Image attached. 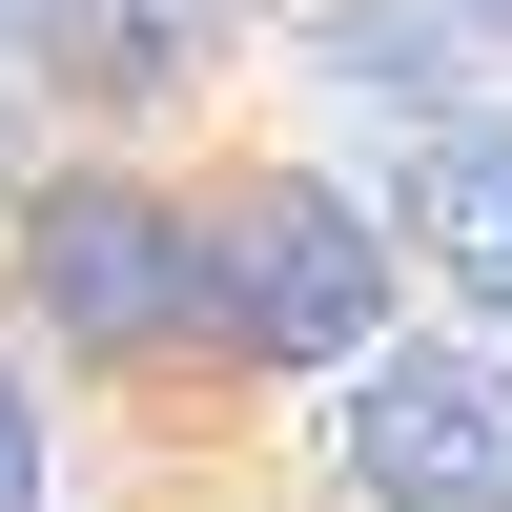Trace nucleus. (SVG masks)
<instances>
[{"instance_id":"20e7f679","label":"nucleus","mask_w":512,"mask_h":512,"mask_svg":"<svg viewBox=\"0 0 512 512\" xmlns=\"http://www.w3.org/2000/svg\"><path fill=\"white\" fill-rule=\"evenodd\" d=\"M410 246H431V267L512 328V123H451V144L410 164Z\"/></svg>"},{"instance_id":"0eeeda50","label":"nucleus","mask_w":512,"mask_h":512,"mask_svg":"<svg viewBox=\"0 0 512 512\" xmlns=\"http://www.w3.org/2000/svg\"><path fill=\"white\" fill-rule=\"evenodd\" d=\"M451 41H512V0H451Z\"/></svg>"},{"instance_id":"423d86ee","label":"nucleus","mask_w":512,"mask_h":512,"mask_svg":"<svg viewBox=\"0 0 512 512\" xmlns=\"http://www.w3.org/2000/svg\"><path fill=\"white\" fill-rule=\"evenodd\" d=\"M0 512H41V410H21V369H0Z\"/></svg>"},{"instance_id":"6e6552de","label":"nucleus","mask_w":512,"mask_h":512,"mask_svg":"<svg viewBox=\"0 0 512 512\" xmlns=\"http://www.w3.org/2000/svg\"><path fill=\"white\" fill-rule=\"evenodd\" d=\"M21 21H41V0H0V41H21Z\"/></svg>"},{"instance_id":"39448f33","label":"nucleus","mask_w":512,"mask_h":512,"mask_svg":"<svg viewBox=\"0 0 512 512\" xmlns=\"http://www.w3.org/2000/svg\"><path fill=\"white\" fill-rule=\"evenodd\" d=\"M328 82H369V103L431 123V82H451V0H328Z\"/></svg>"},{"instance_id":"f257e3e1","label":"nucleus","mask_w":512,"mask_h":512,"mask_svg":"<svg viewBox=\"0 0 512 512\" xmlns=\"http://www.w3.org/2000/svg\"><path fill=\"white\" fill-rule=\"evenodd\" d=\"M390 328V226L308 164H267L246 205H205V349H287V369H349Z\"/></svg>"},{"instance_id":"1a4fd4ad","label":"nucleus","mask_w":512,"mask_h":512,"mask_svg":"<svg viewBox=\"0 0 512 512\" xmlns=\"http://www.w3.org/2000/svg\"><path fill=\"white\" fill-rule=\"evenodd\" d=\"M144 21H185V0H144Z\"/></svg>"},{"instance_id":"f03ea898","label":"nucleus","mask_w":512,"mask_h":512,"mask_svg":"<svg viewBox=\"0 0 512 512\" xmlns=\"http://www.w3.org/2000/svg\"><path fill=\"white\" fill-rule=\"evenodd\" d=\"M21 308L62 349H103V369L205 349V205H164V185H41L21 205Z\"/></svg>"},{"instance_id":"7ed1b4c3","label":"nucleus","mask_w":512,"mask_h":512,"mask_svg":"<svg viewBox=\"0 0 512 512\" xmlns=\"http://www.w3.org/2000/svg\"><path fill=\"white\" fill-rule=\"evenodd\" d=\"M328 472H349V512H512V369L369 328L349 410H328Z\"/></svg>"}]
</instances>
